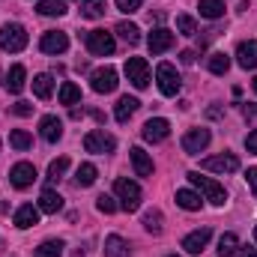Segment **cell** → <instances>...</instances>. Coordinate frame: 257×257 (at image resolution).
Instances as JSON below:
<instances>
[{
    "mask_svg": "<svg viewBox=\"0 0 257 257\" xmlns=\"http://www.w3.org/2000/svg\"><path fill=\"white\" fill-rule=\"evenodd\" d=\"M114 192L120 197V206L126 209V212H135L138 206H141V186L138 183H132L126 177H120L117 183H114Z\"/></svg>",
    "mask_w": 257,
    "mask_h": 257,
    "instance_id": "obj_4",
    "label": "cell"
},
{
    "mask_svg": "<svg viewBox=\"0 0 257 257\" xmlns=\"http://www.w3.org/2000/svg\"><path fill=\"white\" fill-rule=\"evenodd\" d=\"M174 42H177V36H174L168 27H156V30L147 36V45H150L153 54H165V51H171Z\"/></svg>",
    "mask_w": 257,
    "mask_h": 257,
    "instance_id": "obj_11",
    "label": "cell"
},
{
    "mask_svg": "<svg viewBox=\"0 0 257 257\" xmlns=\"http://www.w3.org/2000/svg\"><path fill=\"white\" fill-rule=\"evenodd\" d=\"M117 69H111V66H105V69H96L93 75H90V87L96 90V93H114L117 90Z\"/></svg>",
    "mask_w": 257,
    "mask_h": 257,
    "instance_id": "obj_10",
    "label": "cell"
},
{
    "mask_svg": "<svg viewBox=\"0 0 257 257\" xmlns=\"http://www.w3.org/2000/svg\"><path fill=\"white\" fill-rule=\"evenodd\" d=\"M75 102H81V87L72 84V81H66L63 87H60V105H75Z\"/></svg>",
    "mask_w": 257,
    "mask_h": 257,
    "instance_id": "obj_35",
    "label": "cell"
},
{
    "mask_svg": "<svg viewBox=\"0 0 257 257\" xmlns=\"http://www.w3.org/2000/svg\"><path fill=\"white\" fill-rule=\"evenodd\" d=\"M162 221H165V218H162L159 209H147V212H144V230H147V233L159 236V233H162Z\"/></svg>",
    "mask_w": 257,
    "mask_h": 257,
    "instance_id": "obj_28",
    "label": "cell"
},
{
    "mask_svg": "<svg viewBox=\"0 0 257 257\" xmlns=\"http://www.w3.org/2000/svg\"><path fill=\"white\" fill-rule=\"evenodd\" d=\"M200 168H203V171H212V174H233V171H239V159H236L233 153H221V156L203 159Z\"/></svg>",
    "mask_w": 257,
    "mask_h": 257,
    "instance_id": "obj_7",
    "label": "cell"
},
{
    "mask_svg": "<svg viewBox=\"0 0 257 257\" xmlns=\"http://www.w3.org/2000/svg\"><path fill=\"white\" fill-rule=\"evenodd\" d=\"M197 9H200V15H203V18L215 21V18H221V15H224V0H200V3H197Z\"/></svg>",
    "mask_w": 257,
    "mask_h": 257,
    "instance_id": "obj_24",
    "label": "cell"
},
{
    "mask_svg": "<svg viewBox=\"0 0 257 257\" xmlns=\"http://www.w3.org/2000/svg\"><path fill=\"white\" fill-rule=\"evenodd\" d=\"M0 48L9 51V54H18L27 48V30L18 24V21H9L0 27Z\"/></svg>",
    "mask_w": 257,
    "mask_h": 257,
    "instance_id": "obj_2",
    "label": "cell"
},
{
    "mask_svg": "<svg viewBox=\"0 0 257 257\" xmlns=\"http://www.w3.org/2000/svg\"><path fill=\"white\" fill-rule=\"evenodd\" d=\"M236 257H257V251H254V248H239Z\"/></svg>",
    "mask_w": 257,
    "mask_h": 257,
    "instance_id": "obj_45",
    "label": "cell"
},
{
    "mask_svg": "<svg viewBox=\"0 0 257 257\" xmlns=\"http://www.w3.org/2000/svg\"><path fill=\"white\" fill-rule=\"evenodd\" d=\"M114 147H117V138L108 135L105 128H93V132L84 135V150H87V153L105 156V153H114Z\"/></svg>",
    "mask_w": 257,
    "mask_h": 257,
    "instance_id": "obj_3",
    "label": "cell"
},
{
    "mask_svg": "<svg viewBox=\"0 0 257 257\" xmlns=\"http://www.w3.org/2000/svg\"><path fill=\"white\" fill-rule=\"evenodd\" d=\"M9 183H12L15 189H27V186H33V183H36V168H33L30 162H18V165L9 171Z\"/></svg>",
    "mask_w": 257,
    "mask_h": 257,
    "instance_id": "obj_13",
    "label": "cell"
},
{
    "mask_svg": "<svg viewBox=\"0 0 257 257\" xmlns=\"http://www.w3.org/2000/svg\"><path fill=\"white\" fill-rule=\"evenodd\" d=\"M39 209L42 212H48V215H54V212H60L63 209V197L57 192H51V189H45L42 197H39Z\"/></svg>",
    "mask_w": 257,
    "mask_h": 257,
    "instance_id": "obj_22",
    "label": "cell"
},
{
    "mask_svg": "<svg viewBox=\"0 0 257 257\" xmlns=\"http://www.w3.org/2000/svg\"><path fill=\"white\" fill-rule=\"evenodd\" d=\"M209 236H212V230H209V227H200V230H192V233H189V236L183 239V248H186L189 254H200V251L206 248Z\"/></svg>",
    "mask_w": 257,
    "mask_h": 257,
    "instance_id": "obj_16",
    "label": "cell"
},
{
    "mask_svg": "<svg viewBox=\"0 0 257 257\" xmlns=\"http://www.w3.org/2000/svg\"><path fill=\"white\" fill-rule=\"evenodd\" d=\"M180 60H183L186 66H192L194 63V51H183V54H180Z\"/></svg>",
    "mask_w": 257,
    "mask_h": 257,
    "instance_id": "obj_44",
    "label": "cell"
},
{
    "mask_svg": "<svg viewBox=\"0 0 257 257\" xmlns=\"http://www.w3.org/2000/svg\"><path fill=\"white\" fill-rule=\"evenodd\" d=\"M96 209H99V212H105V215H111V212H117V203H114V197L99 194V197H96Z\"/></svg>",
    "mask_w": 257,
    "mask_h": 257,
    "instance_id": "obj_39",
    "label": "cell"
},
{
    "mask_svg": "<svg viewBox=\"0 0 257 257\" xmlns=\"http://www.w3.org/2000/svg\"><path fill=\"white\" fill-rule=\"evenodd\" d=\"M87 48H90V54H96V57H111L114 48H117V42H114V36H111L108 30H90V33H87Z\"/></svg>",
    "mask_w": 257,
    "mask_h": 257,
    "instance_id": "obj_5",
    "label": "cell"
},
{
    "mask_svg": "<svg viewBox=\"0 0 257 257\" xmlns=\"http://www.w3.org/2000/svg\"><path fill=\"white\" fill-rule=\"evenodd\" d=\"M245 147H248V153H257V128L245 138Z\"/></svg>",
    "mask_w": 257,
    "mask_h": 257,
    "instance_id": "obj_43",
    "label": "cell"
},
{
    "mask_svg": "<svg viewBox=\"0 0 257 257\" xmlns=\"http://www.w3.org/2000/svg\"><path fill=\"white\" fill-rule=\"evenodd\" d=\"M174 257H177V254H174Z\"/></svg>",
    "mask_w": 257,
    "mask_h": 257,
    "instance_id": "obj_48",
    "label": "cell"
},
{
    "mask_svg": "<svg viewBox=\"0 0 257 257\" xmlns=\"http://www.w3.org/2000/svg\"><path fill=\"white\" fill-rule=\"evenodd\" d=\"M144 141H150V144H162L168 135H171V123L165 120V117H153V120H147L144 123Z\"/></svg>",
    "mask_w": 257,
    "mask_h": 257,
    "instance_id": "obj_12",
    "label": "cell"
},
{
    "mask_svg": "<svg viewBox=\"0 0 257 257\" xmlns=\"http://www.w3.org/2000/svg\"><path fill=\"white\" fill-rule=\"evenodd\" d=\"M66 171H69V159L60 156V159H54V162L48 165V180H60Z\"/></svg>",
    "mask_w": 257,
    "mask_h": 257,
    "instance_id": "obj_37",
    "label": "cell"
},
{
    "mask_svg": "<svg viewBox=\"0 0 257 257\" xmlns=\"http://www.w3.org/2000/svg\"><path fill=\"white\" fill-rule=\"evenodd\" d=\"M108 9V0H84L81 3V15L84 18H102Z\"/></svg>",
    "mask_w": 257,
    "mask_h": 257,
    "instance_id": "obj_29",
    "label": "cell"
},
{
    "mask_svg": "<svg viewBox=\"0 0 257 257\" xmlns=\"http://www.w3.org/2000/svg\"><path fill=\"white\" fill-rule=\"evenodd\" d=\"M126 78L132 81V87H138V90H144V87H150V66L144 57H128L126 60Z\"/></svg>",
    "mask_w": 257,
    "mask_h": 257,
    "instance_id": "obj_8",
    "label": "cell"
},
{
    "mask_svg": "<svg viewBox=\"0 0 257 257\" xmlns=\"http://www.w3.org/2000/svg\"><path fill=\"white\" fill-rule=\"evenodd\" d=\"M12 114H18V117H30V114H33V105H30V102H15V105H12Z\"/></svg>",
    "mask_w": 257,
    "mask_h": 257,
    "instance_id": "obj_41",
    "label": "cell"
},
{
    "mask_svg": "<svg viewBox=\"0 0 257 257\" xmlns=\"http://www.w3.org/2000/svg\"><path fill=\"white\" fill-rule=\"evenodd\" d=\"M239 251V239H236V233H224L221 239H218V257H233Z\"/></svg>",
    "mask_w": 257,
    "mask_h": 257,
    "instance_id": "obj_30",
    "label": "cell"
},
{
    "mask_svg": "<svg viewBox=\"0 0 257 257\" xmlns=\"http://www.w3.org/2000/svg\"><path fill=\"white\" fill-rule=\"evenodd\" d=\"M254 239H257V227H254Z\"/></svg>",
    "mask_w": 257,
    "mask_h": 257,
    "instance_id": "obj_47",
    "label": "cell"
},
{
    "mask_svg": "<svg viewBox=\"0 0 257 257\" xmlns=\"http://www.w3.org/2000/svg\"><path fill=\"white\" fill-rule=\"evenodd\" d=\"M245 180H248V186H251V192L257 194V168H248V171H245Z\"/></svg>",
    "mask_w": 257,
    "mask_h": 257,
    "instance_id": "obj_42",
    "label": "cell"
},
{
    "mask_svg": "<svg viewBox=\"0 0 257 257\" xmlns=\"http://www.w3.org/2000/svg\"><path fill=\"white\" fill-rule=\"evenodd\" d=\"M141 3H144V0H117V9H120V12H126V15H132V12H138V9H141Z\"/></svg>",
    "mask_w": 257,
    "mask_h": 257,
    "instance_id": "obj_40",
    "label": "cell"
},
{
    "mask_svg": "<svg viewBox=\"0 0 257 257\" xmlns=\"http://www.w3.org/2000/svg\"><path fill=\"white\" fill-rule=\"evenodd\" d=\"M128 156H132V165H135V174H138V177H150V174H153V159H150V153H144L141 147H132Z\"/></svg>",
    "mask_w": 257,
    "mask_h": 257,
    "instance_id": "obj_18",
    "label": "cell"
},
{
    "mask_svg": "<svg viewBox=\"0 0 257 257\" xmlns=\"http://www.w3.org/2000/svg\"><path fill=\"white\" fill-rule=\"evenodd\" d=\"M189 180H192V186L203 194L209 203H215V206H224V203H227V192H224V186L215 183L212 177H200V171H192Z\"/></svg>",
    "mask_w": 257,
    "mask_h": 257,
    "instance_id": "obj_1",
    "label": "cell"
},
{
    "mask_svg": "<svg viewBox=\"0 0 257 257\" xmlns=\"http://www.w3.org/2000/svg\"><path fill=\"white\" fill-rule=\"evenodd\" d=\"M63 239H45V242H39L36 257H63Z\"/></svg>",
    "mask_w": 257,
    "mask_h": 257,
    "instance_id": "obj_27",
    "label": "cell"
},
{
    "mask_svg": "<svg viewBox=\"0 0 257 257\" xmlns=\"http://www.w3.org/2000/svg\"><path fill=\"white\" fill-rule=\"evenodd\" d=\"M39 135H42L48 144H57V141L63 138V123H60V117H54V114L42 117V120H39Z\"/></svg>",
    "mask_w": 257,
    "mask_h": 257,
    "instance_id": "obj_15",
    "label": "cell"
},
{
    "mask_svg": "<svg viewBox=\"0 0 257 257\" xmlns=\"http://www.w3.org/2000/svg\"><path fill=\"white\" fill-rule=\"evenodd\" d=\"M227 69H230V57H227L224 51H215V54L209 57V72H212V75H227Z\"/></svg>",
    "mask_w": 257,
    "mask_h": 257,
    "instance_id": "obj_34",
    "label": "cell"
},
{
    "mask_svg": "<svg viewBox=\"0 0 257 257\" xmlns=\"http://www.w3.org/2000/svg\"><path fill=\"white\" fill-rule=\"evenodd\" d=\"M36 9H39V15H48V18L57 15L60 18V15H66V0H39Z\"/></svg>",
    "mask_w": 257,
    "mask_h": 257,
    "instance_id": "obj_31",
    "label": "cell"
},
{
    "mask_svg": "<svg viewBox=\"0 0 257 257\" xmlns=\"http://www.w3.org/2000/svg\"><path fill=\"white\" fill-rule=\"evenodd\" d=\"M24 84H27V72H24L21 63H15L9 69V75H6V90H9L12 96H18V93L24 90Z\"/></svg>",
    "mask_w": 257,
    "mask_h": 257,
    "instance_id": "obj_20",
    "label": "cell"
},
{
    "mask_svg": "<svg viewBox=\"0 0 257 257\" xmlns=\"http://www.w3.org/2000/svg\"><path fill=\"white\" fill-rule=\"evenodd\" d=\"M177 33H183V36H194L197 33V24H194L192 15H180L177 18Z\"/></svg>",
    "mask_w": 257,
    "mask_h": 257,
    "instance_id": "obj_38",
    "label": "cell"
},
{
    "mask_svg": "<svg viewBox=\"0 0 257 257\" xmlns=\"http://www.w3.org/2000/svg\"><path fill=\"white\" fill-rule=\"evenodd\" d=\"M156 81H159L162 96H177V93H180V87H183V81H180L177 69H174L171 63H159V69H156Z\"/></svg>",
    "mask_w": 257,
    "mask_h": 257,
    "instance_id": "obj_6",
    "label": "cell"
},
{
    "mask_svg": "<svg viewBox=\"0 0 257 257\" xmlns=\"http://www.w3.org/2000/svg\"><path fill=\"white\" fill-rule=\"evenodd\" d=\"M9 147H15V150H30V147H33V138H30L24 128H15V132L9 135Z\"/></svg>",
    "mask_w": 257,
    "mask_h": 257,
    "instance_id": "obj_36",
    "label": "cell"
},
{
    "mask_svg": "<svg viewBox=\"0 0 257 257\" xmlns=\"http://www.w3.org/2000/svg\"><path fill=\"white\" fill-rule=\"evenodd\" d=\"M236 63L242 66V69H257V39L239 42V48H236Z\"/></svg>",
    "mask_w": 257,
    "mask_h": 257,
    "instance_id": "obj_17",
    "label": "cell"
},
{
    "mask_svg": "<svg viewBox=\"0 0 257 257\" xmlns=\"http://www.w3.org/2000/svg\"><path fill=\"white\" fill-rule=\"evenodd\" d=\"M251 87H254V93H257V78H254V81H251Z\"/></svg>",
    "mask_w": 257,
    "mask_h": 257,
    "instance_id": "obj_46",
    "label": "cell"
},
{
    "mask_svg": "<svg viewBox=\"0 0 257 257\" xmlns=\"http://www.w3.org/2000/svg\"><path fill=\"white\" fill-rule=\"evenodd\" d=\"M177 206H183V209H189V212H197V209H200V194L192 192V189H180V192H177Z\"/></svg>",
    "mask_w": 257,
    "mask_h": 257,
    "instance_id": "obj_25",
    "label": "cell"
},
{
    "mask_svg": "<svg viewBox=\"0 0 257 257\" xmlns=\"http://www.w3.org/2000/svg\"><path fill=\"white\" fill-rule=\"evenodd\" d=\"M138 108H141V102H138L135 96H120V102H117V108H114L117 123H128V117H132Z\"/></svg>",
    "mask_w": 257,
    "mask_h": 257,
    "instance_id": "obj_21",
    "label": "cell"
},
{
    "mask_svg": "<svg viewBox=\"0 0 257 257\" xmlns=\"http://www.w3.org/2000/svg\"><path fill=\"white\" fill-rule=\"evenodd\" d=\"M105 257H128V242L123 236H108L105 239Z\"/></svg>",
    "mask_w": 257,
    "mask_h": 257,
    "instance_id": "obj_23",
    "label": "cell"
},
{
    "mask_svg": "<svg viewBox=\"0 0 257 257\" xmlns=\"http://www.w3.org/2000/svg\"><path fill=\"white\" fill-rule=\"evenodd\" d=\"M117 36L126 39L128 45H138V42H141V27L132 24V21H120V24H117Z\"/></svg>",
    "mask_w": 257,
    "mask_h": 257,
    "instance_id": "obj_26",
    "label": "cell"
},
{
    "mask_svg": "<svg viewBox=\"0 0 257 257\" xmlns=\"http://www.w3.org/2000/svg\"><path fill=\"white\" fill-rule=\"evenodd\" d=\"M51 90H54L51 75H36V78H33V93H36L39 99H48V96H51Z\"/></svg>",
    "mask_w": 257,
    "mask_h": 257,
    "instance_id": "obj_32",
    "label": "cell"
},
{
    "mask_svg": "<svg viewBox=\"0 0 257 257\" xmlns=\"http://www.w3.org/2000/svg\"><path fill=\"white\" fill-rule=\"evenodd\" d=\"M39 206H33V203H24V206H18V212H15V227H21V230H27V227H33L36 221H39Z\"/></svg>",
    "mask_w": 257,
    "mask_h": 257,
    "instance_id": "obj_19",
    "label": "cell"
},
{
    "mask_svg": "<svg viewBox=\"0 0 257 257\" xmlns=\"http://www.w3.org/2000/svg\"><path fill=\"white\" fill-rule=\"evenodd\" d=\"M75 183H78L81 189L93 186V183H96V165H90V162H87V165H81V168H78V174H75Z\"/></svg>",
    "mask_w": 257,
    "mask_h": 257,
    "instance_id": "obj_33",
    "label": "cell"
},
{
    "mask_svg": "<svg viewBox=\"0 0 257 257\" xmlns=\"http://www.w3.org/2000/svg\"><path fill=\"white\" fill-rule=\"evenodd\" d=\"M39 48H42L45 54H63L66 48H69V36H66L63 30H48V33L42 36Z\"/></svg>",
    "mask_w": 257,
    "mask_h": 257,
    "instance_id": "obj_14",
    "label": "cell"
},
{
    "mask_svg": "<svg viewBox=\"0 0 257 257\" xmlns=\"http://www.w3.org/2000/svg\"><path fill=\"white\" fill-rule=\"evenodd\" d=\"M209 141H212L209 128H189V132L183 135V150H186L189 156H197V153H203V150L209 147Z\"/></svg>",
    "mask_w": 257,
    "mask_h": 257,
    "instance_id": "obj_9",
    "label": "cell"
}]
</instances>
